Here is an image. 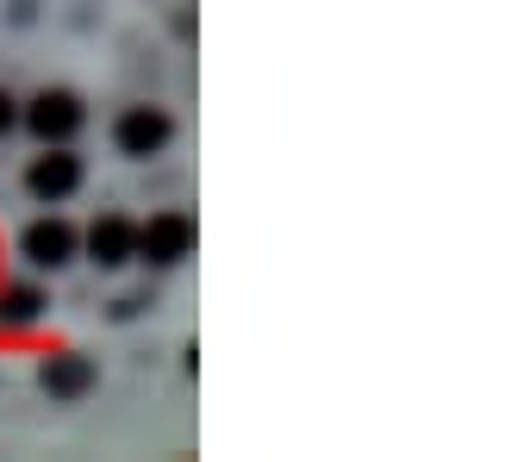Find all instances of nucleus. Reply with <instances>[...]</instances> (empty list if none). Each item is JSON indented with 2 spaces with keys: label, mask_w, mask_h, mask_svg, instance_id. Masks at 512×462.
<instances>
[{
  "label": "nucleus",
  "mask_w": 512,
  "mask_h": 462,
  "mask_svg": "<svg viewBox=\"0 0 512 462\" xmlns=\"http://www.w3.org/2000/svg\"><path fill=\"white\" fill-rule=\"evenodd\" d=\"M19 125L38 144H69L88 125V107H82V94H69V88H44V94H32L19 107Z\"/></svg>",
  "instance_id": "f257e3e1"
},
{
  "label": "nucleus",
  "mask_w": 512,
  "mask_h": 462,
  "mask_svg": "<svg viewBox=\"0 0 512 462\" xmlns=\"http://www.w3.org/2000/svg\"><path fill=\"white\" fill-rule=\"evenodd\" d=\"M188 250H194V219H188V213H157V219H144V225H138V238H132V263L175 269Z\"/></svg>",
  "instance_id": "f03ea898"
},
{
  "label": "nucleus",
  "mask_w": 512,
  "mask_h": 462,
  "mask_svg": "<svg viewBox=\"0 0 512 462\" xmlns=\"http://www.w3.org/2000/svg\"><path fill=\"white\" fill-rule=\"evenodd\" d=\"M75 250H82V231H75L69 219H32L19 231V256L32 269H69Z\"/></svg>",
  "instance_id": "7ed1b4c3"
},
{
  "label": "nucleus",
  "mask_w": 512,
  "mask_h": 462,
  "mask_svg": "<svg viewBox=\"0 0 512 462\" xmlns=\"http://www.w3.org/2000/svg\"><path fill=\"white\" fill-rule=\"evenodd\" d=\"M25 188H32V200H69L75 188H82V157H75L69 144H44V157L25 163Z\"/></svg>",
  "instance_id": "20e7f679"
},
{
  "label": "nucleus",
  "mask_w": 512,
  "mask_h": 462,
  "mask_svg": "<svg viewBox=\"0 0 512 462\" xmlns=\"http://www.w3.org/2000/svg\"><path fill=\"white\" fill-rule=\"evenodd\" d=\"M169 138H175V119L163 107H125L113 119V144L125 157H157V150H169Z\"/></svg>",
  "instance_id": "39448f33"
},
{
  "label": "nucleus",
  "mask_w": 512,
  "mask_h": 462,
  "mask_svg": "<svg viewBox=\"0 0 512 462\" xmlns=\"http://www.w3.org/2000/svg\"><path fill=\"white\" fill-rule=\"evenodd\" d=\"M94 381H100V369H94V356H82V350H57V356L38 363V388L50 400H88Z\"/></svg>",
  "instance_id": "423d86ee"
},
{
  "label": "nucleus",
  "mask_w": 512,
  "mask_h": 462,
  "mask_svg": "<svg viewBox=\"0 0 512 462\" xmlns=\"http://www.w3.org/2000/svg\"><path fill=\"white\" fill-rule=\"evenodd\" d=\"M132 238H138V225L132 219H125V213H107V219H94L88 225V263L94 269H125V263H132Z\"/></svg>",
  "instance_id": "0eeeda50"
},
{
  "label": "nucleus",
  "mask_w": 512,
  "mask_h": 462,
  "mask_svg": "<svg viewBox=\"0 0 512 462\" xmlns=\"http://www.w3.org/2000/svg\"><path fill=\"white\" fill-rule=\"evenodd\" d=\"M44 294L32 288V281H7L0 288V331H32L38 319H44Z\"/></svg>",
  "instance_id": "6e6552de"
},
{
  "label": "nucleus",
  "mask_w": 512,
  "mask_h": 462,
  "mask_svg": "<svg viewBox=\"0 0 512 462\" xmlns=\"http://www.w3.org/2000/svg\"><path fill=\"white\" fill-rule=\"evenodd\" d=\"M13 125H19V100H13L7 88H0V138H7V132H13Z\"/></svg>",
  "instance_id": "1a4fd4ad"
}]
</instances>
